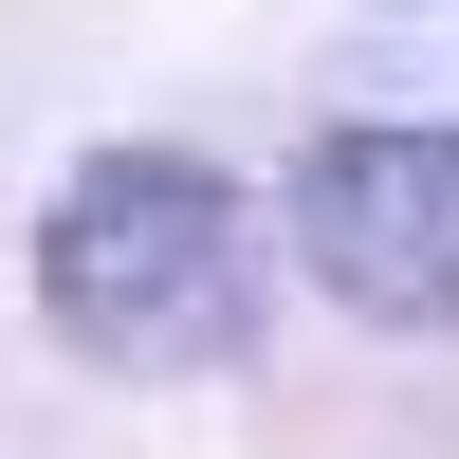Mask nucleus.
<instances>
[{"label":"nucleus","mask_w":459,"mask_h":459,"mask_svg":"<svg viewBox=\"0 0 459 459\" xmlns=\"http://www.w3.org/2000/svg\"><path fill=\"white\" fill-rule=\"evenodd\" d=\"M37 313L110 386H184L257 331V203L184 147H92L37 203Z\"/></svg>","instance_id":"nucleus-1"},{"label":"nucleus","mask_w":459,"mask_h":459,"mask_svg":"<svg viewBox=\"0 0 459 459\" xmlns=\"http://www.w3.org/2000/svg\"><path fill=\"white\" fill-rule=\"evenodd\" d=\"M294 257L368 331H459V129H331L294 166Z\"/></svg>","instance_id":"nucleus-2"}]
</instances>
